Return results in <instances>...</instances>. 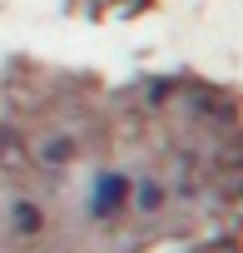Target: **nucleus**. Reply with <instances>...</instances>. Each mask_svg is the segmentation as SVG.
I'll return each mask as SVG.
<instances>
[]
</instances>
